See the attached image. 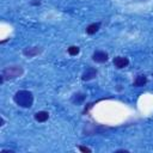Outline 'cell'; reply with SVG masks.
<instances>
[{"instance_id": "7a4b0ae2", "label": "cell", "mask_w": 153, "mask_h": 153, "mask_svg": "<svg viewBox=\"0 0 153 153\" xmlns=\"http://www.w3.org/2000/svg\"><path fill=\"white\" fill-rule=\"evenodd\" d=\"M23 73H24L23 67H20V66H10V67H6V68L2 69L1 75L4 76L5 80H13V79H17V78L22 76Z\"/></svg>"}, {"instance_id": "7c38bea8", "label": "cell", "mask_w": 153, "mask_h": 153, "mask_svg": "<svg viewBox=\"0 0 153 153\" xmlns=\"http://www.w3.org/2000/svg\"><path fill=\"white\" fill-rule=\"evenodd\" d=\"M79 148V151H81V152H84V153H90L91 152V148H88V147H85V146H79L78 147Z\"/></svg>"}, {"instance_id": "52a82bcc", "label": "cell", "mask_w": 153, "mask_h": 153, "mask_svg": "<svg viewBox=\"0 0 153 153\" xmlns=\"http://www.w3.org/2000/svg\"><path fill=\"white\" fill-rule=\"evenodd\" d=\"M146 84H147V76L143 75V74H140V75H137L135 78V80L133 82V86H135V87H142Z\"/></svg>"}, {"instance_id": "4fadbf2b", "label": "cell", "mask_w": 153, "mask_h": 153, "mask_svg": "<svg viewBox=\"0 0 153 153\" xmlns=\"http://www.w3.org/2000/svg\"><path fill=\"white\" fill-rule=\"evenodd\" d=\"M14 151H12V149H2L1 151V153H13Z\"/></svg>"}, {"instance_id": "2e32d148", "label": "cell", "mask_w": 153, "mask_h": 153, "mask_svg": "<svg viewBox=\"0 0 153 153\" xmlns=\"http://www.w3.org/2000/svg\"><path fill=\"white\" fill-rule=\"evenodd\" d=\"M4 123H5V120H4V117H1V126H4Z\"/></svg>"}, {"instance_id": "277c9868", "label": "cell", "mask_w": 153, "mask_h": 153, "mask_svg": "<svg viewBox=\"0 0 153 153\" xmlns=\"http://www.w3.org/2000/svg\"><path fill=\"white\" fill-rule=\"evenodd\" d=\"M43 51V48L41 47H27L23 50V55L26 57H33L38 54H41Z\"/></svg>"}, {"instance_id": "30bf717a", "label": "cell", "mask_w": 153, "mask_h": 153, "mask_svg": "<svg viewBox=\"0 0 153 153\" xmlns=\"http://www.w3.org/2000/svg\"><path fill=\"white\" fill-rule=\"evenodd\" d=\"M85 98H86V96H85L84 93L78 92V93L73 94V97H72V103H73V104H81V103H84Z\"/></svg>"}, {"instance_id": "5bb4252c", "label": "cell", "mask_w": 153, "mask_h": 153, "mask_svg": "<svg viewBox=\"0 0 153 153\" xmlns=\"http://www.w3.org/2000/svg\"><path fill=\"white\" fill-rule=\"evenodd\" d=\"M41 1L39 0H35V1H31V5H39Z\"/></svg>"}, {"instance_id": "9c48e42d", "label": "cell", "mask_w": 153, "mask_h": 153, "mask_svg": "<svg viewBox=\"0 0 153 153\" xmlns=\"http://www.w3.org/2000/svg\"><path fill=\"white\" fill-rule=\"evenodd\" d=\"M99 27H100V23L99 22L98 23H92L86 27V33L87 35H93L99 30Z\"/></svg>"}, {"instance_id": "5b68a950", "label": "cell", "mask_w": 153, "mask_h": 153, "mask_svg": "<svg viewBox=\"0 0 153 153\" xmlns=\"http://www.w3.org/2000/svg\"><path fill=\"white\" fill-rule=\"evenodd\" d=\"M112 62H114V66L116 68H118V69L124 68V67H127L129 65L128 57H124V56H116V57H114Z\"/></svg>"}, {"instance_id": "8992f818", "label": "cell", "mask_w": 153, "mask_h": 153, "mask_svg": "<svg viewBox=\"0 0 153 153\" xmlns=\"http://www.w3.org/2000/svg\"><path fill=\"white\" fill-rule=\"evenodd\" d=\"M96 76H97V69L93 68V67H88V68L82 73L81 79H82L84 81H88V80L94 79Z\"/></svg>"}, {"instance_id": "ba28073f", "label": "cell", "mask_w": 153, "mask_h": 153, "mask_svg": "<svg viewBox=\"0 0 153 153\" xmlns=\"http://www.w3.org/2000/svg\"><path fill=\"white\" fill-rule=\"evenodd\" d=\"M48 118H49V114L47 111H38V112L35 114V120L37 122L42 123V122H45Z\"/></svg>"}, {"instance_id": "8fae6325", "label": "cell", "mask_w": 153, "mask_h": 153, "mask_svg": "<svg viewBox=\"0 0 153 153\" xmlns=\"http://www.w3.org/2000/svg\"><path fill=\"white\" fill-rule=\"evenodd\" d=\"M68 54L69 55H72V56H75V55H78L79 54V51H80V49H79V47H76V45H71L69 48H68Z\"/></svg>"}, {"instance_id": "9a60e30c", "label": "cell", "mask_w": 153, "mask_h": 153, "mask_svg": "<svg viewBox=\"0 0 153 153\" xmlns=\"http://www.w3.org/2000/svg\"><path fill=\"white\" fill-rule=\"evenodd\" d=\"M116 153H120V152H128L127 149H117V151H115Z\"/></svg>"}, {"instance_id": "6da1fadb", "label": "cell", "mask_w": 153, "mask_h": 153, "mask_svg": "<svg viewBox=\"0 0 153 153\" xmlns=\"http://www.w3.org/2000/svg\"><path fill=\"white\" fill-rule=\"evenodd\" d=\"M13 100L20 108H31L33 103V94L27 90H19L14 93Z\"/></svg>"}, {"instance_id": "3957f363", "label": "cell", "mask_w": 153, "mask_h": 153, "mask_svg": "<svg viewBox=\"0 0 153 153\" xmlns=\"http://www.w3.org/2000/svg\"><path fill=\"white\" fill-rule=\"evenodd\" d=\"M92 59H93V61H94V62L104 63V62H106V61H108L109 55H108V53H106V51H104V50H96V51L93 53V55H92Z\"/></svg>"}]
</instances>
